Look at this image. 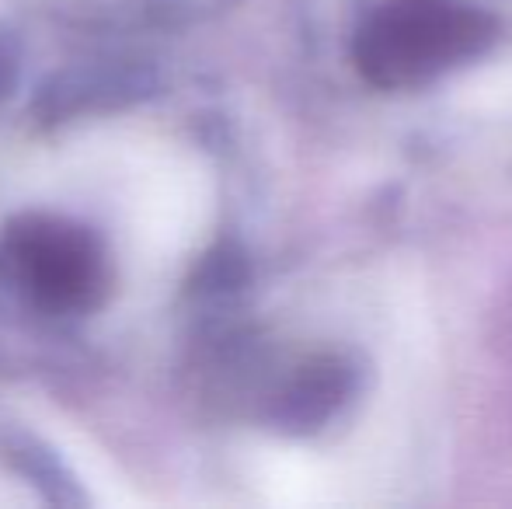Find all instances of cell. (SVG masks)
Instances as JSON below:
<instances>
[{
    "label": "cell",
    "instance_id": "cell-5",
    "mask_svg": "<svg viewBox=\"0 0 512 509\" xmlns=\"http://www.w3.org/2000/svg\"><path fill=\"white\" fill-rule=\"evenodd\" d=\"M244 279H248V265H244V255L234 252L230 245H220L216 252H209L203 258V265H199L196 290H203V293L237 290Z\"/></svg>",
    "mask_w": 512,
    "mask_h": 509
},
{
    "label": "cell",
    "instance_id": "cell-6",
    "mask_svg": "<svg viewBox=\"0 0 512 509\" xmlns=\"http://www.w3.org/2000/svg\"><path fill=\"white\" fill-rule=\"evenodd\" d=\"M18 84V49L11 39H0V102L14 91Z\"/></svg>",
    "mask_w": 512,
    "mask_h": 509
},
{
    "label": "cell",
    "instance_id": "cell-3",
    "mask_svg": "<svg viewBox=\"0 0 512 509\" xmlns=\"http://www.w3.org/2000/svg\"><path fill=\"white\" fill-rule=\"evenodd\" d=\"M154 88V74L140 67H81L67 70V74L53 77L42 88L35 112L46 123H60V119L81 116L91 109H112V105H126L136 98L150 95Z\"/></svg>",
    "mask_w": 512,
    "mask_h": 509
},
{
    "label": "cell",
    "instance_id": "cell-1",
    "mask_svg": "<svg viewBox=\"0 0 512 509\" xmlns=\"http://www.w3.org/2000/svg\"><path fill=\"white\" fill-rule=\"evenodd\" d=\"M499 21L467 0H384L352 42L359 77L380 91L425 84L481 56Z\"/></svg>",
    "mask_w": 512,
    "mask_h": 509
},
{
    "label": "cell",
    "instance_id": "cell-4",
    "mask_svg": "<svg viewBox=\"0 0 512 509\" xmlns=\"http://www.w3.org/2000/svg\"><path fill=\"white\" fill-rule=\"evenodd\" d=\"M352 394V367L342 356H314L307 360L290 384L279 391L272 405L276 429L293 436L317 433Z\"/></svg>",
    "mask_w": 512,
    "mask_h": 509
},
{
    "label": "cell",
    "instance_id": "cell-2",
    "mask_svg": "<svg viewBox=\"0 0 512 509\" xmlns=\"http://www.w3.org/2000/svg\"><path fill=\"white\" fill-rule=\"evenodd\" d=\"M4 272L35 307L49 314H84L108 293V265L98 238L81 224L21 213L4 234Z\"/></svg>",
    "mask_w": 512,
    "mask_h": 509
}]
</instances>
